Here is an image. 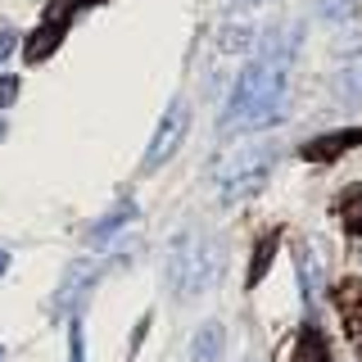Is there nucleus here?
I'll return each mask as SVG.
<instances>
[{
	"label": "nucleus",
	"instance_id": "f8f14e48",
	"mask_svg": "<svg viewBox=\"0 0 362 362\" xmlns=\"http://www.w3.org/2000/svg\"><path fill=\"white\" fill-rule=\"evenodd\" d=\"M132 218H136L132 204H118V213H109V218L100 222L95 231H90V240H109V235H113V231H122V222H132Z\"/></svg>",
	"mask_w": 362,
	"mask_h": 362
},
{
	"label": "nucleus",
	"instance_id": "dca6fc26",
	"mask_svg": "<svg viewBox=\"0 0 362 362\" xmlns=\"http://www.w3.org/2000/svg\"><path fill=\"white\" fill-rule=\"evenodd\" d=\"M68 362H86V349H82V322H73V331H68Z\"/></svg>",
	"mask_w": 362,
	"mask_h": 362
},
{
	"label": "nucleus",
	"instance_id": "0eeeda50",
	"mask_svg": "<svg viewBox=\"0 0 362 362\" xmlns=\"http://www.w3.org/2000/svg\"><path fill=\"white\" fill-rule=\"evenodd\" d=\"M362 145V127H349V132H335V136H322V141H308L303 145V158H339V150H354Z\"/></svg>",
	"mask_w": 362,
	"mask_h": 362
},
{
	"label": "nucleus",
	"instance_id": "412c9836",
	"mask_svg": "<svg viewBox=\"0 0 362 362\" xmlns=\"http://www.w3.org/2000/svg\"><path fill=\"white\" fill-rule=\"evenodd\" d=\"M0 136H5V122H0Z\"/></svg>",
	"mask_w": 362,
	"mask_h": 362
},
{
	"label": "nucleus",
	"instance_id": "f03ea898",
	"mask_svg": "<svg viewBox=\"0 0 362 362\" xmlns=\"http://www.w3.org/2000/svg\"><path fill=\"white\" fill-rule=\"evenodd\" d=\"M272 163H276V145H267V141L231 150L218 163V195L226 204H235L245 195H258V190L267 186V177H272Z\"/></svg>",
	"mask_w": 362,
	"mask_h": 362
},
{
	"label": "nucleus",
	"instance_id": "f257e3e1",
	"mask_svg": "<svg viewBox=\"0 0 362 362\" xmlns=\"http://www.w3.org/2000/svg\"><path fill=\"white\" fill-rule=\"evenodd\" d=\"M290 54H294V45H281V37H267L263 54L240 73L235 95L222 113L226 136L267 127V122L281 118V109H286V86H290Z\"/></svg>",
	"mask_w": 362,
	"mask_h": 362
},
{
	"label": "nucleus",
	"instance_id": "5701e85b",
	"mask_svg": "<svg viewBox=\"0 0 362 362\" xmlns=\"http://www.w3.org/2000/svg\"><path fill=\"white\" fill-rule=\"evenodd\" d=\"M245 362H258V358H245Z\"/></svg>",
	"mask_w": 362,
	"mask_h": 362
},
{
	"label": "nucleus",
	"instance_id": "4be33fe9",
	"mask_svg": "<svg viewBox=\"0 0 362 362\" xmlns=\"http://www.w3.org/2000/svg\"><path fill=\"white\" fill-rule=\"evenodd\" d=\"M77 5H90V0H77Z\"/></svg>",
	"mask_w": 362,
	"mask_h": 362
},
{
	"label": "nucleus",
	"instance_id": "9b49d317",
	"mask_svg": "<svg viewBox=\"0 0 362 362\" xmlns=\"http://www.w3.org/2000/svg\"><path fill=\"white\" fill-rule=\"evenodd\" d=\"M339 218H344V226L362 231V186H349L344 190V199H339Z\"/></svg>",
	"mask_w": 362,
	"mask_h": 362
},
{
	"label": "nucleus",
	"instance_id": "20e7f679",
	"mask_svg": "<svg viewBox=\"0 0 362 362\" xmlns=\"http://www.w3.org/2000/svg\"><path fill=\"white\" fill-rule=\"evenodd\" d=\"M186 132H190V105L186 100H173L163 113V122H158V132H154V141H150V150H145V173H154V168H163L168 158H173L181 150V141H186Z\"/></svg>",
	"mask_w": 362,
	"mask_h": 362
},
{
	"label": "nucleus",
	"instance_id": "ddd939ff",
	"mask_svg": "<svg viewBox=\"0 0 362 362\" xmlns=\"http://www.w3.org/2000/svg\"><path fill=\"white\" fill-rule=\"evenodd\" d=\"M218 41H222V50H249V45H254L258 37L249 28H222L218 32Z\"/></svg>",
	"mask_w": 362,
	"mask_h": 362
},
{
	"label": "nucleus",
	"instance_id": "aec40b11",
	"mask_svg": "<svg viewBox=\"0 0 362 362\" xmlns=\"http://www.w3.org/2000/svg\"><path fill=\"white\" fill-rule=\"evenodd\" d=\"M231 5H263V0H231Z\"/></svg>",
	"mask_w": 362,
	"mask_h": 362
},
{
	"label": "nucleus",
	"instance_id": "a211bd4d",
	"mask_svg": "<svg viewBox=\"0 0 362 362\" xmlns=\"http://www.w3.org/2000/svg\"><path fill=\"white\" fill-rule=\"evenodd\" d=\"M9 54H14V32L0 28V59H9Z\"/></svg>",
	"mask_w": 362,
	"mask_h": 362
},
{
	"label": "nucleus",
	"instance_id": "7ed1b4c3",
	"mask_svg": "<svg viewBox=\"0 0 362 362\" xmlns=\"http://www.w3.org/2000/svg\"><path fill=\"white\" fill-rule=\"evenodd\" d=\"M168 272H173V290H177V294H199V290H209L213 281L222 276V245L186 235V240L177 245L173 267H168Z\"/></svg>",
	"mask_w": 362,
	"mask_h": 362
},
{
	"label": "nucleus",
	"instance_id": "6e6552de",
	"mask_svg": "<svg viewBox=\"0 0 362 362\" xmlns=\"http://www.w3.org/2000/svg\"><path fill=\"white\" fill-rule=\"evenodd\" d=\"M335 95L349 100V105H354V100H362V54H354V59H349V64L335 73Z\"/></svg>",
	"mask_w": 362,
	"mask_h": 362
},
{
	"label": "nucleus",
	"instance_id": "1a4fd4ad",
	"mask_svg": "<svg viewBox=\"0 0 362 362\" xmlns=\"http://www.w3.org/2000/svg\"><path fill=\"white\" fill-rule=\"evenodd\" d=\"M59 37H64V23H45L41 32H32V37H28V50H23V54L37 64V59H45V54L59 45Z\"/></svg>",
	"mask_w": 362,
	"mask_h": 362
},
{
	"label": "nucleus",
	"instance_id": "39448f33",
	"mask_svg": "<svg viewBox=\"0 0 362 362\" xmlns=\"http://www.w3.org/2000/svg\"><path fill=\"white\" fill-rule=\"evenodd\" d=\"M299 286H303V299L308 303H317L326 290V245L317 235L303 240V249H299Z\"/></svg>",
	"mask_w": 362,
	"mask_h": 362
},
{
	"label": "nucleus",
	"instance_id": "4468645a",
	"mask_svg": "<svg viewBox=\"0 0 362 362\" xmlns=\"http://www.w3.org/2000/svg\"><path fill=\"white\" fill-rule=\"evenodd\" d=\"M272 249H276V235H267V240H263V249H258L254 267H249V286H254V281H263V272H267V258H272Z\"/></svg>",
	"mask_w": 362,
	"mask_h": 362
},
{
	"label": "nucleus",
	"instance_id": "9d476101",
	"mask_svg": "<svg viewBox=\"0 0 362 362\" xmlns=\"http://www.w3.org/2000/svg\"><path fill=\"white\" fill-rule=\"evenodd\" d=\"M294 362H331V358H326L322 335H317L313 326H303V331H299V344H294Z\"/></svg>",
	"mask_w": 362,
	"mask_h": 362
},
{
	"label": "nucleus",
	"instance_id": "6ab92c4d",
	"mask_svg": "<svg viewBox=\"0 0 362 362\" xmlns=\"http://www.w3.org/2000/svg\"><path fill=\"white\" fill-rule=\"evenodd\" d=\"M9 267V254H5V249H0V272H5Z\"/></svg>",
	"mask_w": 362,
	"mask_h": 362
},
{
	"label": "nucleus",
	"instance_id": "423d86ee",
	"mask_svg": "<svg viewBox=\"0 0 362 362\" xmlns=\"http://www.w3.org/2000/svg\"><path fill=\"white\" fill-rule=\"evenodd\" d=\"M222 349H226V326L222 322H204L195 331V339H190V358L195 362H218Z\"/></svg>",
	"mask_w": 362,
	"mask_h": 362
},
{
	"label": "nucleus",
	"instance_id": "f3484780",
	"mask_svg": "<svg viewBox=\"0 0 362 362\" xmlns=\"http://www.w3.org/2000/svg\"><path fill=\"white\" fill-rule=\"evenodd\" d=\"M18 100V77H0V109Z\"/></svg>",
	"mask_w": 362,
	"mask_h": 362
},
{
	"label": "nucleus",
	"instance_id": "2eb2a0df",
	"mask_svg": "<svg viewBox=\"0 0 362 362\" xmlns=\"http://www.w3.org/2000/svg\"><path fill=\"white\" fill-rule=\"evenodd\" d=\"M358 0H322V14L326 18H354Z\"/></svg>",
	"mask_w": 362,
	"mask_h": 362
},
{
	"label": "nucleus",
	"instance_id": "b1692460",
	"mask_svg": "<svg viewBox=\"0 0 362 362\" xmlns=\"http://www.w3.org/2000/svg\"><path fill=\"white\" fill-rule=\"evenodd\" d=\"M0 354H5V349H0Z\"/></svg>",
	"mask_w": 362,
	"mask_h": 362
}]
</instances>
